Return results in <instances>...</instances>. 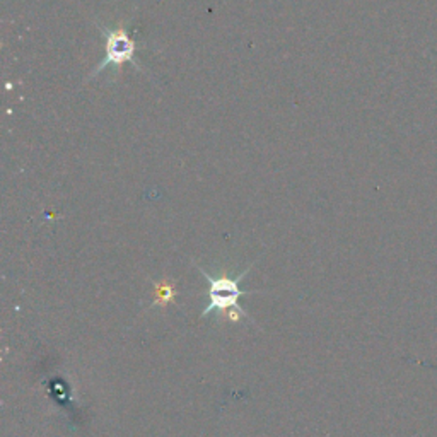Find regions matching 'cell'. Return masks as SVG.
I'll return each mask as SVG.
<instances>
[{"mask_svg": "<svg viewBox=\"0 0 437 437\" xmlns=\"http://www.w3.org/2000/svg\"><path fill=\"white\" fill-rule=\"evenodd\" d=\"M199 272L207 279L208 282V304L204 307L202 314L200 318L208 316L210 313H220V314H226L229 318V321L238 323L241 321L243 318H248L250 320V314L239 306L238 299L241 298L245 292L239 289V282H241L243 277H246V273L250 272V268L243 270L238 277L231 279V277H212L210 273L205 272L204 267H197Z\"/></svg>", "mask_w": 437, "mask_h": 437, "instance_id": "1", "label": "cell"}, {"mask_svg": "<svg viewBox=\"0 0 437 437\" xmlns=\"http://www.w3.org/2000/svg\"><path fill=\"white\" fill-rule=\"evenodd\" d=\"M106 34V59L101 63L100 68L94 70V75L100 74L108 66H120L125 62H134L135 60V43L128 38L125 29H116V31H105Z\"/></svg>", "mask_w": 437, "mask_h": 437, "instance_id": "2", "label": "cell"}, {"mask_svg": "<svg viewBox=\"0 0 437 437\" xmlns=\"http://www.w3.org/2000/svg\"><path fill=\"white\" fill-rule=\"evenodd\" d=\"M173 298H174V289L168 286V284H161V286H158V291H155L154 304H166V302H169Z\"/></svg>", "mask_w": 437, "mask_h": 437, "instance_id": "3", "label": "cell"}]
</instances>
